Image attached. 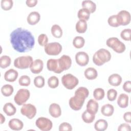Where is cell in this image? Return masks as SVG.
I'll list each match as a JSON object with an SVG mask.
<instances>
[{"instance_id":"cell-1","label":"cell","mask_w":131,"mask_h":131,"mask_svg":"<svg viewBox=\"0 0 131 131\" xmlns=\"http://www.w3.org/2000/svg\"><path fill=\"white\" fill-rule=\"evenodd\" d=\"M10 39L13 49L19 53L31 51L35 44V39L31 32L21 28L13 30L10 34Z\"/></svg>"},{"instance_id":"cell-2","label":"cell","mask_w":131,"mask_h":131,"mask_svg":"<svg viewBox=\"0 0 131 131\" xmlns=\"http://www.w3.org/2000/svg\"><path fill=\"white\" fill-rule=\"evenodd\" d=\"M89 94V91L87 88L83 86L78 88L75 92V95L69 100V103L70 107L74 111L80 110Z\"/></svg>"},{"instance_id":"cell-3","label":"cell","mask_w":131,"mask_h":131,"mask_svg":"<svg viewBox=\"0 0 131 131\" xmlns=\"http://www.w3.org/2000/svg\"><path fill=\"white\" fill-rule=\"evenodd\" d=\"M111 59V54L109 51L105 49H100L97 51L93 56V62L98 66H101L109 61Z\"/></svg>"},{"instance_id":"cell-4","label":"cell","mask_w":131,"mask_h":131,"mask_svg":"<svg viewBox=\"0 0 131 131\" xmlns=\"http://www.w3.org/2000/svg\"><path fill=\"white\" fill-rule=\"evenodd\" d=\"M106 45L118 53H122L125 50L126 47L124 43L117 37H110L106 41Z\"/></svg>"},{"instance_id":"cell-5","label":"cell","mask_w":131,"mask_h":131,"mask_svg":"<svg viewBox=\"0 0 131 131\" xmlns=\"http://www.w3.org/2000/svg\"><path fill=\"white\" fill-rule=\"evenodd\" d=\"M61 82L63 85L68 90H72L75 88L79 83L78 78L71 74L64 75L61 78Z\"/></svg>"},{"instance_id":"cell-6","label":"cell","mask_w":131,"mask_h":131,"mask_svg":"<svg viewBox=\"0 0 131 131\" xmlns=\"http://www.w3.org/2000/svg\"><path fill=\"white\" fill-rule=\"evenodd\" d=\"M33 61L31 56H22L16 58L14 61V66L19 69H27L31 66Z\"/></svg>"},{"instance_id":"cell-7","label":"cell","mask_w":131,"mask_h":131,"mask_svg":"<svg viewBox=\"0 0 131 131\" xmlns=\"http://www.w3.org/2000/svg\"><path fill=\"white\" fill-rule=\"evenodd\" d=\"M30 96V91L26 89H19L14 97L15 102L18 105H21L29 99Z\"/></svg>"},{"instance_id":"cell-8","label":"cell","mask_w":131,"mask_h":131,"mask_svg":"<svg viewBox=\"0 0 131 131\" xmlns=\"http://www.w3.org/2000/svg\"><path fill=\"white\" fill-rule=\"evenodd\" d=\"M57 64L58 74H59L63 71L68 70L71 67L72 59L69 56L63 55L59 59H57Z\"/></svg>"},{"instance_id":"cell-9","label":"cell","mask_w":131,"mask_h":131,"mask_svg":"<svg viewBox=\"0 0 131 131\" xmlns=\"http://www.w3.org/2000/svg\"><path fill=\"white\" fill-rule=\"evenodd\" d=\"M46 53L49 55H57L62 51V46L59 42H53L47 43L44 48Z\"/></svg>"},{"instance_id":"cell-10","label":"cell","mask_w":131,"mask_h":131,"mask_svg":"<svg viewBox=\"0 0 131 131\" xmlns=\"http://www.w3.org/2000/svg\"><path fill=\"white\" fill-rule=\"evenodd\" d=\"M36 126L41 130L48 131L52 129V122L48 118L43 117H39L35 122Z\"/></svg>"},{"instance_id":"cell-11","label":"cell","mask_w":131,"mask_h":131,"mask_svg":"<svg viewBox=\"0 0 131 131\" xmlns=\"http://www.w3.org/2000/svg\"><path fill=\"white\" fill-rule=\"evenodd\" d=\"M36 108L35 106L30 103L24 104L20 109L21 114L26 116L28 119H31L34 118L36 114Z\"/></svg>"},{"instance_id":"cell-12","label":"cell","mask_w":131,"mask_h":131,"mask_svg":"<svg viewBox=\"0 0 131 131\" xmlns=\"http://www.w3.org/2000/svg\"><path fill=\"white\" fill-rule=\"evenodd\" d=\"M120 26H126L130 21V14L126 10H121L117 14Z\"/></svg>"},{"instance_id":"cell-13","label":"cell","mask_w":131,"mask_h":131,"mask_svg":"<svg viewBox=\"0 0 131 131\" xmlns=\"http://www.w3.org/2000/svg\"><path fill=\"white\" fill-rule=\"evenodd\" d=\"M75 60L79 66L84 67L89 63V56L85 52H78L75 55Z\"/></svg>"},{"instance_id":"cell-14","label":"cell","mask_w":131,"mask_h":131,"mask_svg":"<svg viewBox=\"0 0 131 131\" xmlns=\"http://www.w3.org/2000/svg\"><path fill=\"white\" fill-rule=\"evenodd\" d=\"M43 67V62L42 60L40 59H37L32 62L29 68L32 73L36 74L42 71Z\"/></svg>"},{"instance_id":"cell-15","label":"cell","mask_w":131,"mask_h":131,"mask_svg":"<svg viewBox=\"0 0 131 131\" xmlns=\"http://www.w3.org/2000/svg\"><path fill=\"white\" fill-rule=\"evenodd\" d=\"M18 76V72L13 69H10L7 70L4 74V79L6 81L12 82L15 81Z\"/></svg>"},{"instance_id":"cell-16","label":"cell","mask_w":131,"mask_h":131,"mask_svg":"<svg viewBox=\"0 0 131 131\" xmlns=\"http://www.w3.org/2000/svg\"><path fill=\"white\" fill-rule=\"evenodd\" d=\"M49 112L51 116L54 118H58L61 115V110L59 104L53 103L50 104Z\"/></svg>"},{"instance_id":"cell-17","label":"cell","mask_w":131,"mask_h":131,"mask_svg":"<svg viewBox=\"0 0 131 131\" xmlns=\"http://www.w3.org/2000/svg\"><path fill=\"white\" fill-rule=\"evenodd\" d=\"M8 125L12 130H20L23 128L24 124L20 120L17 118H13L9 121Z\"/></svg>"},{"instance_id":"cell-18","label":"cell","mask_w":131,"mask_h":131,"mask_svg":"<svg viewBox=\"0 0 131 131\" xmlns=\"http://www.w3.org/2000/svg\"><path fill=\"white\" fill-rule=\"evenodd\" d=\"M40 18V14L37 11H33L30 12L28 15L27 20L29 25H35L39 21Z\"/></svg>"},{"instance_id":"cell-19","label":"cell","mask_w":131,"mask_h":131,"mask_svg":"<svg viewBox=\"0 0 131 131\" xmlns=\"http://www.w3.org/2000/svg\"><path fill=\"white\" fill-rule=\"evenodd\" d=\"M109 84L114 86H119L122 82L121 76L118 74H113L108 78Z\"/></svg>"},{"instance_id":"cell-20","label":"cell","mask_w":131,"mask_h":131,"mask_svg":"<svg viewBox=\"0 0 131 131\" xmlns=\"http://www.w3.org/2000/svg\"><path fill=\"white\" fill-rule=\"evenodd\" d=\"M98 103L94 99H91L89 100L86 104V110L91 113L96 114L98 110Z\"/></svg>"},{"instance_id":"cell-21","label":"cell","mask_w":131,"mask_h":131,"mask_svg":"<svg viewBox=\"0 0 131 131\" xmlns=\"http://www.w3.org/2000/svg\"><path fill=\"white\" fill-rule=\"evenodd\" d=\"M128 96L124 93L121 94L117 99V104L121 108H126L128 104Z\"/></svg>"},{"instance_id":"cell-22","label":"cell","mask_w":131,"mask_h":131,"mask_svg":"<svg viewBox=\"0 0 131 131\" xmlns=\"http://www.w3.org/2000/svg\"><path fill=\"white\" fill-rule=\"evenodd\" d=\"M4 112L8 116H11L14 115L16 112V108L15 106L11 103H6L3 108Z\"/></svg>"},{"instance_id":"cell-23","label":"cell","mask_w":131,"mask_h":131,"mask_svg":"<svg viewBox=\"0 0 131 131\" xmlns=\"http://www.w3.org/2000/svg\"><path fill=\"white\" fill-rule=\"evenodd\" d=\"M84 75L86 79L89 80H93L97 78L98 73L97 70L95 68L90 67L84 71Z\"/></svg>"},{"instance_id":"cell-24","label":"cell","mask_w":131,"mask_h":131,"mask_svg":"<svg viewBox=\"0 0 131 131\" xmlns=\"http://www.w3.org/2000/svg\"><path fill=\"white\" fill-rule=\"evenodd\" d=\"M114 112V106L110 104H104L101 108V113L103 115L105 116H111L113 114Z\"/></svg>"},{"instance_id":"cell-25","label":"cell","mask_w":131,"mask_h":131,"mask_svg":"<svg viewBox=\"0 0 131 131\" xmlns=\"http://www.w3.org/2000/svg\"><path fill=\"white\" fill-rule=\"evenodd\" d=\"M82 6L83 8L86 9L89 11L90 13H94L96 9V4L92 1L86 0L82 2Z\"/></svg>"},{"instance_id":"cell-26","label":"cell","mask_w":131,"mask_h":131,"mask_svg":"<svg viewBox=\"0 0 131 131\" xmlns=\"http://www.w3.org/2000/svg\"><path fill=\"white\" fill-rule=\"evenodd\" d=\"M47 67L49 71L58 74L57 59H49L47 62Z\"/></svg>"},{"instance_id":"cell-27","label":"cell","mask_w":131,"mask_h":131,"mask_svg":"<svg viewBox=\"0 0 131 131\" xmlns=\"http://www.w3.org/2000/svg\"><path fill=\"white\" fill-rule=\"evenodd\" d=\"M108 123L105 120H98L94 124V128L97 131H104L107 129Z\"/></svg>"},{"instance_id":"cell-28","label":"cell","mask_w":131,"mask_h":131,"mask_svg":"<svg viewBox=\"0 0 131 131\" xmlns=\"http://www.w3.org/2000/svg\"><path fill=\"white\" fill-rule=\"evenodd\" d=\"M76 30L79 33H84L87 29V23L86 20L79 19L76 24Z\"/></svg>"},{"instance_id":"cell-29","label":"cell","mask_w":131,"mask_h":131,"mask_svg":"<svg viewBox=\"0 0 131 131\" xmlns=\"http://www.w3.org/2000/svg\"><path fill=\"white\" fill-rule=\"evenodd\" d=\"M83 121L86 123H91L93 122L95 118V114L90 113L88 110H85L81 115Z\"/></svg>"},{"instance_id":"cell-30","label":"cell","mask_w":131,"mask_h":131,"mask_svg":"<svg viewBox=\"0 0 131 131\" xmlns=\"http://www.w3.org/2000/svg\"><path fill=\"white\" fill-rule=\"evenodd\" d=\"M51 31L52 35L55 38H60L62 35V30L58 25H53L51 27Z\"/></svg>"},{"instance_id":"cell-31","label":"cell","mask_w":131,"mask_h":131,"mask_svg":"<svg viewBox=\"0 0 131 131\" xmlns=\"http://www.w3.org/2000/svg\"><path fill=\"white\" fill-rule=\"evenodd\" d=\"M14 91L13 87L10 84L4 85L1 88V93L5 97L11 96Z\"/></svg>"},{"instance_id":"cell-32","label":"cell","mask_w":131,"mask_h":131,"mask_svg":"<svg viewBox=\"0 0 131 131\" xmlns=\"http://www.w3.org/2000/svg\"><path fill=\"white\" fill-rule=\"evenodd\" d=\"M85 43V40L82 36H76L73 40V46L77 49L82 48Z\"/></svg>"},{"instance_id":"cell-33","label":"cell","mask_w":131,"mask_h":131,"mask_svg":"<svg viewBox=\"0 0 131 131\" xmlns=\"http://www.w3.org/2000/svg\"><path fill=\"white\" fill-rule=\"evenodd\" d=\"M90 12L86 9H80L77 13V16L79 19L88 20L89 19Z\"/></svg>"},{"instance_id":"cell-34","label":"cell","mask_w":131,"mask_h":131,"mask_svg":"<svg viewBox=\"0 0 131 131\" xmlns=\"http://www.w3.org/2000/svg\"><path fill=\"white\" fill-rule=\"evenodd\" d=\"M11 62V58L7 55H3L0 58V67L5 69L9 67Z\"/></svg>"},{"instance_id":"cell-35","label":"cell","mask_w":131,"mask_h":131,"mask_svg":"<svg viewBox=\"0 0 131 131\" xmlns=\"http://www.w3.org/2000/svg\"><path fill=\"white\" fill-rule=\"evenodd\" d=\"M105 95V92L103 89L98 88L95 89L93 91V97L97 100H102Z\"/></svg>"},{"instance_id":"cell-36","label":"cell","mask_w":131,"mask_h":131,"mask_svg":"<svg viewBox=\"0 0 131 131\" xmlns=\"http://www.w3.org/2000/svg\"><path fill=\"white\" fill-rule=\"evenodd\" d=\"M48 86L52 88H56L59 85V79L55 76H52L48 79Z\"/></svg>"},{"instance_id":"cell-37","label":"cell","mask_w":131,"mask_h":131,"mask_svg":"<svg viewBox=\"0 0 131 131\" xmlns=\"http://www.w3.org/2000/svg\"><path fill=\"white\" fill-rule=\"evenodd\" d=\"M18 83L21 86H29L31 83L30 78L27 75H23L19 78Z\"/></svg>"},{"instance_id":"cell-38","label":"cell","mask_w":131,"mask_h":131,"mask_svg":"<svg viewBox=\"0 0 131 131\" xmlns=\"http://www.w3.org/2000/svg\"><path fill=\"white\" fill-rule=\"evenodd\" d=\"M107 22L108 25L113 27H117L120 26L117 15H113L110 16L108 18Z\"/></svg>"},{"instance_id":"cell-39","label":"cell","mask_w":131,"mask_h":131,"mask_svg":"<svg viewBox=\"0 0 131 131\" xmlns=\"http://www.w3.org/2000/svg\"><path fill=\"white\" fill-rule=\"evenodd\" d=\"M34 84L38 88H41L45 85V79L42 76H37L34 79Z\"/></svg>"},{"instance_id":"cell-40","label":"cell","mask_w":131,"mask_h":131,"mask_svg":"<svg viewBox=\"0 0 131 131\" xmlns=\"http://www.w3.org/2000/svg\"><path fill=\"white\" fill-rule=\"evenodd\" d=\"M2 8L6 11L10 10L13 5V2L12 0H2L1 3Z\"/></svg>"},{"instance_id":"cell-41","label":"cell","mask_w":131,"mask_h":131,"mask_svg":"<svg viewBox=\"0 0 131 131\" xmlns=\"http://www.w3.org/2000/svg\"><path fill=\"white\" fill-rule=\"evenodd\" d=\"M131 30L130 29H125L120 33V36L122 39L126 41L130 40Z\"/></svg>"},{"instance_id":"cell-42","label":"cell","mask_w":131,"mask_h":131,"mask_svg":"<svg viewBox=\"0 0 131 131\" xmlns=\"http://www.w3.org/2000/svg\"><path fill=\"white\" fill-rule=\"evenodd\" d=\"M117 92L114 89H111L107 92V98L109 101H114L117 97Z\"/></svg>"},{"instance_id":"cell-43","label":"cell","mask_w":131,"mask_h":131,"mask_svg":"<svg viewBox=\"0 0 131 131\" xmlns=\"http://www.w3.org/2000/svg\"><path fill=\"white\" fill-rule=\"evenodd\" d=\"M48 42V38L46 34H41L38 37V42L41 46H45Z\"/></svg>"},{"instance_id":"cell-44","label":"cell","mask_w":131,"mask_h":131,"mask_svg":"<svg viewBox=\"0 0 131 131\" xmlns=\"http://www.w3.org/2000/svg\"><path fill=\"white\" fill-rule=\"evenodd\" d=\"M72 130V127L71 125L68 122H62L59 126V131H63V130L71 131Z\"/></svg>"},{"instance_id":"cell-45","label":"cell","mask_w":131,"mask_h":131,"mask_svg":"<svg viewBox=\"0 0 131 131\" xmlns=\"http://www.w3.org/2000/svg\"><path fill=\"white\" fill-rule=\"evenodd\" d=\"M130 125L127 123L121 124L118 128V131H130Z\"/></svg>"},{"instance_id":"cell-46","label":"cell","mask_w":131,"mask_h":131,"mask_svg":"<svg viewBox=\"0 0 131 131\" xmlns=\"http://www.w3.org/2000/svg\"><path fill=\"white\" fill-rule=\"evenodd\" d=\"M123 90L127 93H130L131 92V82L130 81H125L123 85Z\"/></svg>"},{"instance_id":"cell-47","label":"cell","mask_w":131,"mask_h":131,"mask_svg":"<svg viewBox=\"0 0 131 131\" xmlns=\"http://www.w3.org/2000/svg\"><path fill=\"white\" fill-rule=\"evenodd\" d=\"M123 119L124 121L127 123H130L131 122V112H127L123 115Z\"/></svg>"},{"instance_id":"cell-48","label":"cell","mask_w":131,"mask_h":131,"mask_svg":"<svg viewBox=\"0 0 131 131\" xmlns=\"http://www.w3.org/2000/svg\"><path fill=\"white\" fill-rule=\"evenodd\" d=\"M37 2H38L37 0H27L26 2V4L27 6L29 7H33L36 5Z\"/></svg>"},{"instance_id":"cell-49","label":"cell","mask_w":131,"mask_h":131,"mask_svg":"<svg viewBox=\"0 0 131 131\" xmlns=\"http://www.w3.org/2000/svg\"><path fill=\"white\" fill-rule=\"evenodd\" d=\"M5 121V117L2 114H1V124H3Z\"/></svg>"}]
</instances>
